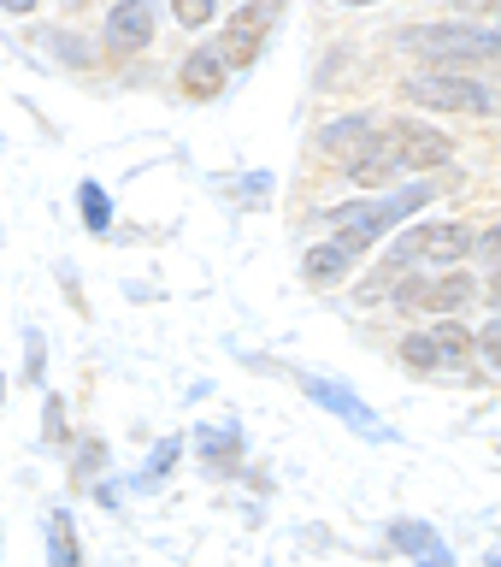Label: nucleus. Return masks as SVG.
Instances as JSON below:
<instances>
[{
	"mask_svg": "<svg viewBox=\"0 0 501 567\" xmlns=\"http://www.w3.org/2000/svg\"><path fill=\"white\" fill-rule=\"evenodd\" d=\"M425 202H431V189H407V195H389V202H354V207H331L325 225H336V243H343L348 255H366V248L378 243V230H389Z\"/></svg>",
	"mask_w": 501,
	"mask_h": 567,
	"instance_id": "obj_1",
	"label": "nucleus"
},
{
	"mask_svg": "<svg viewBox=\"0 0 501 567\" xmlns=\"http://www.w3.org/2000/svg\"><path fill=\"white\" fill-rule=\"evenodd\" d=\"M407 48L431 53V60H501V35L490 30H472V24H425V30H407Z\"/></svg>",
	"mask_w": 501,
	"mask_h": 567,
	"instance_id": "obj_2",
	"label": "nucleus"
},
{
	"mask_svg": "<svg viewBox=\"0 0 501 567\" xmlns=\"http://www.w3.org/2000/svg\"><path fill=\"white\" fill-rule=\"evenodd\" d=\"M401 95L419 101V106H442V113H490V106H495V95H490L484 83L449 78V71H431V78H407Z\"/></svg>",
	"mask_w": 501,
	"mask_h": 567,
	"instance_id": "obj_3",
	"label": "nucleus"
},
{
	"mask_svg": "<svg viewBox=\"0 0 501 567\" xmlns=\"http://www.w3.org/2000/svg\"><path fill=\"white\" fill-rule=\"evenodd\" d=\"M272 7H242V12H230L225 18V42H219V60L225 65H248L260 53V42L272 35Z\"/></svg>",
	"mask_w": 501,
	"mask_h": 567,
	"instance_id": "obj_4",
	"label": "nucleus"
},
{
	"mask_svg": "<svg viewBox=\"0 0 501 567\" xmlns=\"http://www.w3.org/2000/svg\"><path fill=\"white\" fill-rule=\"evenodd\" d=\"M307 396H313L319 408H331V414H343V420L354 425V432H366V437H389V425H384L378 414H372V408H366L361 396H354L348 384H336V379H307Z\"/></svg>",
	"mask_w": 501,
	"mask_h": 567,
	"instance_id": "obj_5",
	"label": "nucleus"
},
{
	"mask_svg": "<svg viewBox=\"0 0 501 567\" xmlns=\"http://www.w3.org/2000/svg\"><path fill=\"white\" fill-rule=\"evenodd\" d=\"M389 136H396V148H401V166H414V172H431V166H449V154H455V142L442 136V131H425V124H389Z\"/></svg>",
	"mask_w": 501,
	"mask_h": 567,
	"instance_id": "obj_6",
	"label": "nucleus"
},
{
	"mask_svg": "<svg viewBox=\"0 0 501 567\" xmlns=\"http://www.w3.org/2000/svg\"><path fill=\"white\" fill-rule=\"evenodd\" d=\"M478 290V284L467 278V272H442V278H431V284H407L401 290V301L407 308H431V313H455V308H467V296Z\"/></svg>",
	"mask_w": 501,
	"mask_h": 567,
	"instance_id": "obj_7",
	"label": "nucleus"
},
{
	"mask_svg": "<svg viewBox=\"0 0 501 567\" xmlns=\"http://www.w3.org/2000/svg\"><path fill=\"white\" fill-rule=\"evenodd\" d=\"M401 172V148H396V136H372L366 142V154H354L348 159V177H354V184H361V189H378V184H389V177H396Z\"/></svg>",
	"mask_w": 501,
	"mask_h": 567,
	"instance_id": "obj_8",
	"label": "nucleus"
},
{
	"mask_svg": "<svg viewBox=\"0 0 501 567\" xmlns=\"http://www.w3.org/2000/svg\"><path fill=\"white\" fill-rule=\"evenodd\" d=\"M177 89H184L189 101H219L225 95V60H219V48L189 53L184 71H177Z\"/></svg>",
	"mask_w": 501,
	"mask_h": 567,
	"instance_id": "obj_9",
	"label": "nucleus"
},
{
	"mask_svg": "<svg viewBox=\"0 0 501 567\" xmlns=\"http://www.w3.org/2000/svg\"><path fill=\"white\" fill-rule=\"evenodd\" d=\"M389 538H396V549H407L419 567H455V556L442 549V538L425 520H396V526H389Z\"/></svg>",
	"mask_w": 501,
	"mask_h": 567,
	"instance_id": "obj_10",
	"label": "nucleus"
},
{
	"mask_svg": "<svg viewBox=\"0 0 501 567\" xmlns=\"http://www.w3.org/2000/svg\"><path fill=\"white\" fill-rule=\"evenodd\" d=\"M154 35V12L148 7H113V18H106V42H113L118 53L142 48Z\"/></svg>",
	"mask_w": 501,
	"mask_h": 567,
	"instance_id": "obj_11",
	"label": "nucleus"
},
{
	"mask_svg": "<svg viewBox=\"0 0 501 567\" xmlns=\"http://www.w3.org/2000/svg\"><path fill=\"white\" fill-rule=\"evenodd\" d=\"M414 243H419V255H431V260H460L472 248V237L460 225H425V230H414Z\"/></svg>",
	"mask_w": 501,
	"mask_h": 567,
	"instance_id": "obj_12",
	"label": "nucleus"
},
{
	"mask_svg": "<svg viewBox=\"0 0 501 567\" xmlns=\"http://www.w3.org/2000/svg\"><path fill=\"white\" fill-rule=\"evenodd\" d=\"M48 561H53V567H83V556H77V526H71L65 508L48 514Z\"/></svg>",
	"mask_w": 501,
	"mask_h": 567,
	"instance_id": "obj_13",
	"label": "nucleus"
},
{
	"mask_svg": "<svg viewBox=\"0 0 501 567\" xmlns=\"http://www.w3.org/2000/svg\"><path fill=\"white\" fill-rule=\"evenodd\" d=\"M348 260H354V255L331 237V243H319L313 255H307V278H313V284H336V278L348 272Z\"/></svg>",
	"mask_w": 501,
	"mask_h": 567,
	"instance_id": "obj_14",
	"label": "nucleus"
},
{
	"mask_svg": "<svg viewBox=\"0 0 501 567\" xmlns=\"http://www.w3.org/2000/svg\"><path fill=\"white\" fill-rule=\"evenodd\" d=\"M237 425H207V432H201V455H207V467L212 473H219V461H225V467H230V461H237Z\"/></svg>",
	"mask_w": 501,
	"mask_h": 567,
	"instance_id": "obj_15",
	"label": "nucleus"
},
{
	"mask_svg": "<svg viewBox=\"0 0 501 567\" xmlns=\"http://www.w3.org/2000/svg\"><path fill=\"white\" fill-rule=\"evenodd\" d=\"M77 207H83L88 230H106V225H113V207H106V189H101V184H83V189H77Z\"/></svg>",
	"mask_w": 501,
	"mask_h": 567,
	"instance_id": "obj_16",
	"label": "nucleus"
},
{
	"mask_svg": "<svg viewBox=\"0 0 501 567\" xmlns=\"http://www.w3.org/2000/svg\"><path fill=\"white\" fill-rule=\"evenodd\" d=\"M171 461H177V437H166V443H159V450L148 455V467H142L136 485H142V491H159V478L171 473Z\"/></svg>",
	"mask_w": 501,
	"mask_h": 567,
	"instance_id": "obj_17",
	"label": "nucleus"
},
{
	"mask_svg": "<svg viewBox=\"0 0 501 567\" xmlns=\"http://www.w3.org/2000/svg\"><path fill=\"white\" fill-rule=\"evenodd\" d=\"M431 343H437L442 361H455V354H467V349L478 343V337H472L467 326H437V331H431Z\"/></svg>",
	"mask_w": 501,
	"mask_h": 567,
	"instance_id": "obj_18",
	"label": "nucleus"
},
{
	"mask_svg": "<svg viewBox=\"0 0 501 567\" xmlns=\"http://www.w3.org/2000/svg\"><path fill=\"white\" fill-rule=\"evenodd\" d=\"M401 361H407V367H437L442 354H437V343H431V331H425V337H407V343H401Z\"/></svg>",
	"mask_w": 501,
	"mask_h": 567,
	"instance_id": "obj_19",
	"label": "nucleus"
},
{
	"mask_svg": "<svg viewBox=\"0 0 501 567\" xmlns=\"http://www.w3.org/2000/svg\"><path fill=\"white\" fill-rule=\"evenodd\" d=\"M478 354H484V361H490V367H501V313L490 319V326H484V331H478Z\"/></svg>",
	"mask_w": 501,
	"mask_h": 567,
	"instance_id": "obj_20",
	"label": "nucleus"
},
{
	"mask_svg": "<svg viewBox=\"0 0 501 567\" xmlns=\"http://www.w3.org/2000/svg\"><path fill=\"white\" fill-rule=\"evenodd\" d=\"M212 18V0H177V24H189V30H201Z\"/></svg>",
	"mask_w": 501,
	"mask_h": 567,
	"instance_id": "obj_21",
	"label": "nucleus"
},
{
	"mask_svg": "<svg viewBox=\"0 0 501 567\" xmlns=\"http://www.w3.org/2000/svg\"><path fill=\"white\" fill-rule=\"evenodd\" d=\"M42 420H48L42 437H48V443H65V402H60V396H48V414H42Z\"/></svg>",
	"mask_w": 501,
	"mask_h": 567,
	"instance_id": "obj_22",
	"label": "nucleus"
},
{
	"mask_svg": "<svg viewBox=\"0 0 501 567\" xmlns=\"http://www.w3.org/2000/svg\"><path fill=\"white\" fill-rule=\"evenodd\" d=\"M42 361H48V349H42V337L30 331V343H24V372H30V384H42Z\"/></svg>",
	"mask_w": 501,
	"mask_h": 567,
	"instance_id": "obj_23",
	"label": "nucleus"
},
{
	"mask_svg": "<svg viewBox=\"0 0 501 567\" xmlns=\"http://www.w3.org/2000/svg\"><path fill=\"white\" fill-rule=\"evenodd\" d=\"M101 455H106L101 443H88V450L77 455V478H83V473H95V467H101Z\"/></svg>",
	"mask_w": 501,
	"mask_h": 567,
	"instance_id": "obj_24",
	"label": "nucleus"
},
{
	"mask_svg": "<svg viewBox=\"0 0 501 567\" xmlns=\"http://www.w3.org/2000/svg\"><path fill=\"white\" fill-rule=\"evenodd\" d=\"M0 384H7V379H0Z\"/></svg>",
	"mask_w": 501,
	"mask_h": 567,
	"instance_id": "obj_25",
	"label": "nucleus"
}]
</instances>
